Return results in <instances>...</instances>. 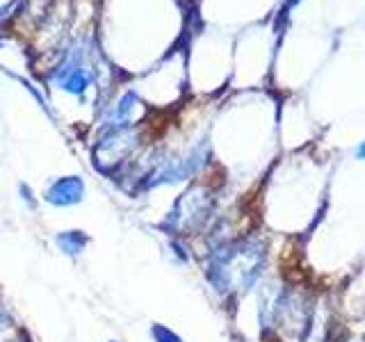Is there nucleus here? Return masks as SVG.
I'll return each instance as SVG.
<instances>
[{
  "instance_id": "9",
  "label": "nucleus",
  "mask_w": 365,
  "mask_h": 342,
  "mask_svg": "<svg viewBox=\"0 0 365 342\" xmlns=\"http://www.w3.org/2000/svg\"><path fill=\"white\" fill-rule=\"evenodd\" d=\"M5 319H7V317H5L3 313H0V326H3V324H5Z\"/></svg>"
},
{
  "instance_id": "7",
  "label": "nucleus",
  "mask_w": 365,
  "mask_h": 342,
  "mask_svg": "<svg viewBox=\"0 0 365 342\" xmlns=\"http://www.w3.org/2000/svg\"><path fill=\"white\" fill-rule=\"evenodd\" d=\"M19 190H21V194H23V199H26V201L32 205V208H34V205H37V201L32 199V192H30V187H28V185H19Z\"/></svg>"
},
{
  "instance_id": "3",
  "label": "nucleus",
  "mask_w": 365,
  "mask_h": 342,
  "mask_svg": "<svg viewBox=\"0 0 365 342\" xmlns=\"http://www.w3.org/2000/svg\"><path fill=\"white\" fill-rule=\"evenodd\" d=\"M43 199L55 208H68L85 199V180L80 176H62L55 178L48 190H46Z\"/></svg>"
},
{
  "instance_id": "4",
  "label": "nucleus",
  "mask_w": 365,
  "mask_h": 342,
  "mask_svg": "<svg viewBox=\"0 0 365 342\" xmlns=\"http://www.w3.org/2000/svg\"><path fill=\"white\" fill-rule=\"evenodd\" d=\"M57 247H60L62 254L66 256H80L83 254V249L89 244V237L83 233V231H64L55 237Z\"/></svg>"
},
{
  "instance_id": "1",
  "label": "nucleus",
  "mask_w": 365,
  "mask_h": 342,
  "mask_svg": "<svg viewBox=\"0 0 365 342\" xmlns=\"http://www.w3.org/2000/svg\"><path fill=\"white\" fill-rule=\"evenodd\" d=\"M91 80H94V73L89 71V66L85 62V51L80 48L68 53L64 57V62L51 73V83L55 87H60L66 94L78 98L85 96V91L91 87Z\"/></svg>"
},
{
  "instance_id": "8",
  "label": "nucleus",
  "mask_w": 365,
  "mask_h": 342,
  "mask_svg": "<svg viewBox=\"0 0 365 342\" xmlns=\"http://www.w3.org/2000/svg\"><path fill=\"white\" fill-rule=\"evenodd\" d=\"M356 155H359V157H365V144H363V146L359 148V151H356Z\"/></svg>"
},
{
  "instance_id": "5",
  "label": "nucleus",
  "mask_w": 365,
  "mask_h": 342,
  "mask_svg": "<svg viewBox=\"0 0 365 342\" xmlns=\"http://www.w3.org/2000/svg\"><path fill=\"white\" fill-rule=\"evenodd\" d=\"M151 338L155 342H182V338L178 333H174L171 328H167L165 324H153L151 326Z\"/></svg>"
},
{
  "instance_id": "2",
  "label": "nucleus",
  "mask_w": 365,
  "mask_h": 342,
  "mask_svg": "<svg viewBox=\"0 0 365 342\" xmlns=\"http://www.w3.org/2000/svg\"><path fill=\"white\" fill-rule=\"evenodd\" d=\"M210 212V201L197 197L194 192L182 194V199L176 203V208L169 212L163 228L169 233H182V231H199L203 222L208 219Z\"/></svg>"
},
{
  "instance_id": "10",
  "label": "nucleus",
  "mask_w": 365,
  "mask_h": 342,
  "mask_svg": "<svg viewBox=\"0 0 365 342\" xmlns=\"http://www.w3.org/2000/svg\"><path fill=\"white\" fill-rule=\"evenodd\" d=\"M0 46H3V39H0Z\"/></svg>"
},
{
  "instance_id": "6",
  "label": "nucleus",
  "mask_w": 365,
  "mask_h": 342,
  "mask_svg": "<svg viewBox=\"0 0 365 342\" xmlns=\"http://www.w3.org/2000/svg\"><path fill=\"white\" fill-rule=\"evenodd\" d=\"M169 244H171V249H174V256H178V260H182V262L190 260V254H185V247H182L180 239H171Z\"/></svg>"
}]
</instances>
